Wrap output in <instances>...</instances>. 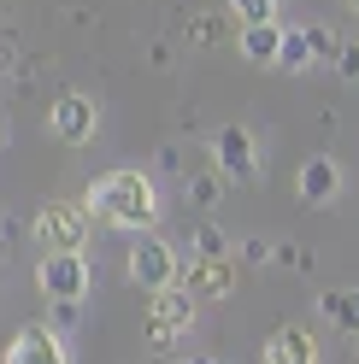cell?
Returning <instances> with one entry per match:
<instances>
[{
	"label": "cell",
	"instance_id": "cell-1",
	"mask_svg": "<svg viewBox=\"0 0 359 364\" xmlns=\"http://www.w3.org/2000/svg\"><path fill=\"white\" fill-rule=\"evenodd\" d=\"M88 212L112 230H153L160 223V188H153V176L124 165V171H106L95 188H88Z\"/></svg>",
	"mask_w": 359,
	"mask_h": 364
},
{
	"label": "cell",
	"instance_id": "cell-2",
	"mask_svg": "<svg viewBox=\"0 0 359 364\" xmlns=\"http://www.w3.org/2000/svg\"><path fill=\"white\" fill-rule=\"evenodd\" d=\"M194 294L189 288H160V294H153V306H147V323H142V335H147V347H177V341H183L189 329H194Z\"/></svg>",
	"mask_w": 359,
	"mask_h": 364
},
{
	"label": "cell",
	"instance_id": "cell-3",
	"mask_svg": "<svg viewBox=\"0 0 359 364\" xmlns=\"http://www.w3.org/2000/svg\"><path fill=\"white\" fill-rule=\"evenodd\" d=\"M88 206H77V200H53V206H41L36 218V241L48 247V253H71V247L88 241Z\"/></svg>",
	"mask_w": 359,
	"mask_h": 364
},
{
	"label": "cell",
	"instance_id": "cell-4",
	"mask_svg": "<svg viewBox=\"0 0 359 364\" xmlns=\"http://www.w3.org/2000/svg\"><path fill=\"white\" fill-rule=\"evenodd\" d=\"M36 288L48 294V300H83V294H88V259H83V247H71V253H41Z\"/></svg>",
	"mask_w": 359,
	"mask_h": 364
},
{
	"label": "cell",
	"instance_id": "cell-5",
	"mask_svg": "<svg viewBox=\"0 0 359 364\" xmlns=\"http://www.w3.org/2000/svg\"><path fill=\"white\" fill-rule=\"evenodd\" d=\"M177 270H183V264H177V247L142 230V241L130 247V277H136L147 294H160V288H171V282H177Z\"/></svg>",
	"mask_w": 359,
	"mask_h": 364
},
{
	"label": "cell",
	"instance_id": "cell-6",
	"mask_svg": "<svg viewBox=\"0 0 359 364\" xmlns=\"http://www.w3.org/2000/svg\"><path fill=\"white\" fill-rule=\"evenodd\" d=\"M212 159H218V171L230 176V182H254L259 176V153H254V135L241 129V124H224L212 135Z\"/></svg>",
	"mask_w": 359,
	"mask_h": 364
},
{
	"label": "cell",
	"instance_id": "cell-7",
	"mask_svg": "<svg viewBox=\"0 0 359 364\" xmlns=\"http://www.w3.org/2000/svg\"><path fill=\"white\" fill-rule=\"evenodd\" d=\"M48 124H53V135H59L65 147H83L88 135H95V124H100V112H95V100H88V95H77V88H71V95L53 100Z\"/></svg>",
	"mask_w": 359,
	"mask_h": 364
},
{
	"label": "cell",
	"instance_id": "cell-8",
	"mask_svg": "<svg viewBox=\"0 0 359 364\" xmlns=\"http://www.w3.org/2000/svg\"><path fill=\"white\" fill-rule=\"evenodd\" d=\"M6 364H71V358H65V341L53 323H24L6 347Z\"/></svg>",
	"mask_w": 359,
	"mask_h": 364
},
{
	"label": "cell",
	"instance_id": "cell-9",
	"mask_svg": "<svg viewBox=\"0 0 359 364\" xmlns=\"http://www.w3.org/2000/svg\"><path fill=\"white\" fill-rule=\"evenodd\" d=\"M177 277H183V288L194 294V300H230L236 264H230V259H200V253H194V264H183Z\"/></svg>",
	"mask_w": 359,
	"mask_h": 364
},
{
	"label": "cell",
	"instance_id": "cell-10",
	"mask_svg": "<svg viewBox=\"0 0 359 364\" xmlns=\"http://www.w3.org/2000/svg\"><path fill=\"white\" fill-rule=\"evenodd\" d=\"M265 364H318V341H312L306 323H283L265 335V347H259Z\"/></svg>",
	"mask_w": 359,
	"mask_h": 364
},
{
	"label": "cell",
	"instance_id": "cell-11",
	"mask_svg": "<svg viewBox=\"0 0 359 364\" xmlns=\"http://www.w3.org/2000/svg\"><path fill=\"white\" fill-rule=\"evenodd\" d=\"M295 188H301L306 206H330V200L342 194V165L324 159V153H312L306 165H301V176H295Z\"/></svg>",
	"mask_w": 359,
	"mask_h": 364
},
{
	"label": "cell",
	"instance_id": "cell-12",
	"mask_svg": "<svg viewBox=\"0 0 359 364\" xmlns=\"http://www.w3.org/2000/svg\"><path fill=\"white\" fill-rule=\"evenodd\" d=\"M277 53H283L277 18H265V24H241V59H248V65H277Z\"/></svg>",
	"mask_w": 359,
	"mask_h": 364
},
{
	"label": "cell",
	"instance_id": "cell-13",
	"mask_svg": "<svg viewBox=\"0 0 359 364\" xmlns=\"http://www.w3.org/2000/svg\"><path fill=\"white\" fill-rule=\"evenodd\" d=\"M318 306H324V317H330L335 329L359 335V288H335V294H318Z\"/></svg>",
	"mask_w": 359,
	"mask_h": 364
},
{
	"label": "cell",
	"instance_id": "cell-14",
	"mask_svg": "<svg viewBox=\"0 0 359 364\" xmlns=\"http://www.w3.org/2000/svg\"><path fill=\"white\" fill-rule=\"evenodd\" d=\"M277 65H283V71H306V65H318L306 30H283V53H277Z\"/></svg>",
	"mask_w": 359,
	"mask_h": 364
},
{
	"label": "cell",
	"instance_id": "cell-15",
	"mask_svg": "<svg viewBox=\"0 0 359 364\" xmlns=\"http://www.w3.org/2000/svg\"><path fill=\"white\" fill-rule=\"evenodd\" d=\"M194 253L200 259H230V235L212 230V223H200V230H194Z\"/></svg>",
	"mask_w": 359,
	"mask_h": 364
},
{
	"label": "cell",
	"instance_id": "cell-16",
	"mask_svg": "<svg viewBox=\"0 0 359 364\" xmlns=\"http://www.w3.org/2000/svg\"><path fill=\"white\" fill-rule=\"evenodd\" d=\"M224 30H230V24H224V18H194V24H189V41H194V48H212V41H224Z\"/></svg>",
	"mask_w": 359,
	"mask_h": 364
},
{
	"label": "cell",
	"instance_id": "cell-17",
	"mask_svg": "<svg viewBox=\"0 0 359 364\" xmlns=\"http://www.w3.org/2000/svg\"><path fill=\"white\" fill-rule=\"evenodd\" d=\"M230 12L241 24H265V18H277V0H230Z\"/></svg>",
	"mask_w": 359,
	"mask_h": 364
},
{
	"label": "cell",
	"instance_id": "cell-18",
	"mask_svg": "<svg viewBox=\"0 0 359 364\" xmlns=\"http://www.w3.org/2000/svg\"><path fill=\"white\" fill-rule=\"evenodd\" d=\"M189 200H194L200 212H212V206H218V176H194V182H189Z\"/></svg>",
	"mask_w": 359,
	"mask_h": 364
},
{
	"label": "cell",
	"instance_id": "cell-19",
	"mask_svg": "<svg viewBox=\"0 0 359 364\" xmlns=\"http://www.w3.org/2000/svg\"><path fill=\"white\" fill-rule=\"evenodd\" d=\"M306 41H312V53H318V59H330V65H335V53H342V41H335L330 30H306Z\"/></svg>",
	"mask_w": 359,
	"mask_h": 364
},
{
	"label": "cell",
	"instance_id": "cell-20",
	"mask_svg": "<svg viewBox=\"0 0 359 364\" xmlns=\"http://www.w3.org/2000/svg\"><path fill=\"white\" fill-rule=\"evenodd\" d=\"M335 71L348 82H359V41H342V53H335Z\"/></svg>",
	"mask_w": 359,
	"mask_h": 364
},
{
	"label": "cell",
	"instance_id": "cell-21",
	"mask_svg": "<svg viewBox=\"0 0 359 364\" xmlns=\"http://www.w3.org/2000/svg\"><path fill=\"white\" fill-rule=\"evenodd\" d=\"M241 259H248V264H265V259H271V241H241Z\"/></svg>",
	"mask_w": 359,
	"mask_h": 364
},
{
	"label": "cell",
	"instance_id": "cell-22",
	"mask_svg": "<svg viewBox=\"0 0 359 364\" xmlns=\"http://www.w3.org/2000/svg\"><path fill=\"white\" fill-rule=\"evenodd\" d=\"M77 323V300H53V329H71Z\"/></svg>",
	"mask_w": 359,
	"mask_h": 364
},
{
	"label": "cell",
	"instance_id": "cell-23",
	"mask_svg": "<svg viewBox=\"0 0 359 364\" xmlns=\"http://www.w3.org/2000/svg\"><path fill=\"white\" fill-rule=\"evenodd\" d=\"M183 364H218V358H207V353H189V358H183Z\"/></svg>",
	"mask_w": 359,
	"mask_h": 364
},
{
	"label": "cell",
	"instance_id": "cell-24",
	"mask_svg": "<svg viewBox=\"0 0 359 364\" xmlns=\"http://www.w3.org/2000/svg\"><path fill=\"white\" fill-rule=\"evenodd\" d=\"M348 6H353V12H359V0H348Z\"/></svg>",
	"mask_w": 359,
	"mask_h": 364
}]
</instances>
